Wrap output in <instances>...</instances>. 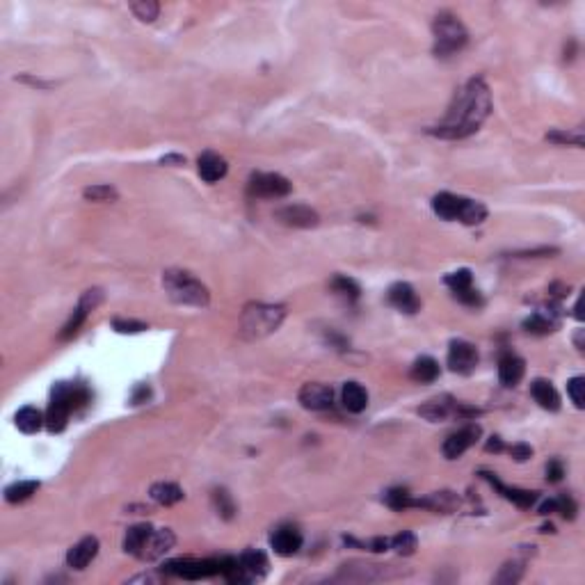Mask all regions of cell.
<instances>
[{
	"mask_svg": "<svg viewBox=\"0 0 585 585\" xmlns=\"http://www.w3.org/2000/svg\"><path fill=\"white\" fill-rule=\"evenodd\" d=\"M112 329L119 331V334H140V331L146 329L144 323L140 320H124V318H114L112 320Z\"/></svg>",
	"mask_w": 585,
	"mask_h": 585,
	"instance_id": "cell-42",
	"label": "cell"
},
{
	"mask_svg": "<svg viewBox=\"0 0 585 585\" xmlns=\"http://www.w3.org/2000/svg\"><path fill=\"white\" fill-rule=\"evenodd\" d=\"M149 494H151V499L160 505H174V503L183 501V496H185L177 483H155V485H151Z\"/></svg>",
	"mask_w": 585,
	"mask_h": 585,
	"instance_id": "cell-26",
	"label": "cell"
},
{
	"mask_svg": "<svg viewBox=\"0 0 585 585\" xmlns=\"http://www.w3.org/2000/svg\"><path fill=\"white\" fill-rule=\"evenodd\" d=\"M151 528L153 526H149V524H138V526H133V528H129V533H126V538H124V551L131 555H138L144 540H146V535L151 533Z\"/></svg>",
	"mask_w": 585,
	"mask_h": 585,
	"instance_id": "cell-29",
	"label": "cell"
},
{
	"mask_svg": "<svg viewBox=\"0 0 585 585\" xmlns=\"http://www.w3.org/2000/svg\"><path fill=\"white\" fill-rule=\"evenodd\" d=\"M174 542H177V538H174V533L170 528H151V533L146 535L142 549L135 558L146 560V562L158 560L174 547Z\"/></svg>",
	"mask_w": 585,
	"mask_h": 585,
	"instance_id": "cell-11",
	"label": "cell"
},
{
	"mask_svg": "<svg viewBox=\"0 0 585 585\" xmlns=\"http://www.w3.org/2000/svg\"><path fill=\"white\" fill-rule=\"evenodd\" d=\"M160 165H172V167H177V165H185V158L183 155H162L160 158Z\"/></svg>",
	"mask_w": 585,
	"mask_h": 585,
	"instance_id": "cell-48",
	"label": "cell"
},
{
	"mask_svg": "<svg viewBox=\"0 0 585 585\" xmlns=\"http://www.w3.org/2000/svg\"><path fill=\"white\" fill-rule=\"evenodd\" d=\"M462 203H464V197H457V194H451V192H439L432 197V211L442 220L453 222V220H460Z\"/></svg>",
	"mask_w": 585,
	"mask_h": 585,
	"instance_id": "cell-21",
	"label": "cell"
},
{
	"mask_svg": "<svg viewBox=\"0 0 585 585\" xmlns=\"http://www.w3.org/2000/svg\"><path fill=\"white\" fill-rule=\"evenodd\" d=\"M14 421H16V427L21 432L32 435V432H37L39 427L46 423V416L39 412L37 407H23V409H18V412H16Z\"/></svg>",
	"mask_w": 585,
	"mask_h": 585,
	"instance_id": "cell-25",
	"label": "cell"
},
{
	"mask_svg": "<svg viewBox=\"0 0 585 585\" xmlns=\"http://www.w3.org/2000/svg\"><path fill=\"white\" fill-rule=\"evenodd\" d=\"M526 373V364L521 357H516L514 353H505L499 362V379L503 386H516L521 382V377Z\"/></svg>",
	"mask_w": 585,
	"mask_h": 585,
	"instance_id": "cell-20",
	"label": "cell"
},
{
	"mask_svg": "<svg viewBox=\"0 0 585 585\" xmlns=\"http://www.w3.org/2000/svg\"><path fill=\"white\" fill-rule=\"evenodd\" d=\"M101 300H103V292H101L99 288L85 290L83 297H81V302H78V307L73 309L71 318L66 320V325H64L62 331H60V341H69V338H73V336L78 334V331H81V327L85 325L87 316H90L92 311L101 305Z\"/></svg>",
	"mask_w": 585,
	"mask_h": 585,
	"instance_id": "cell-8",
	"label": "cell"
},
{
	"mask_svg": "<svg viewBox=\"0 0 585 585\" xmlns=\"http://www.w3.org/2000/svg\"><path fill=\"white\" fill-rule=\"evenodd\" d=\"M96 553H99V540L94 535H90V538H83L69 549V553H66V565L71 569H85L96 558Z\"/></svg>",
	"mask_w": 585,
	"mask_h": 585,
	"instance_id": "cell-17",
	"label": "cell"
},
{
	"mask_svg": "<svg viewBox=\"0 0 585 585\" xmlns=\"http://www.w3.org/2000/svg\"><path fill=\"white\" fill-rule=\"evenodd\" d=\"M531 394L535 398V403H538L542 409H549V412H558L560 409V396L555 391V386L549 382V379H533L531 384Z\"/></svg>",
	"mask_w": 585,
	"mask_h": 585,
	"instance_id": "cell-23",
	"label": "cell"
},
{
	"mask_svg": "<svg viewBox=\"0 0 585 585\" xmlns=\"http://www.w3.org/2000/svg\"><path fill=\"white\" fill-rule=\"evenodd\" d=\"M238 560H240V567H242V574H245L247 583L259 581L268 574V558H266V553L263 551L249 549L245 553H240Z\"/></svg>",
	"mask_w": 585,
	"mask_h": 585,
	"instance_id": "cell-19",
	"label": "cell"
},
{
	"mask_svg": "<svg viewBox=\"0 0 585 585\" xmlns=\"http://www.w3.org/2000/svg\"><path fill=\"white\" fill-rule=\"evenodd\" d=\"M577 345H579V350H583V329H579V334H577Z\"/></svg>",
	"mask_w": 585,
	"mask_h": 585,
	"instance_id": "cell-52",
	"label": "cell"
},
{
	"mask_svg": "<svg viewBox=\"0 0 585 585\" xmlns=\"http://www.w3.org/2000/svg\"><path fill=\"white\" fill-rule=\"evenodd\" d=\"M551 512H555V499H549L540 505V514H551Z\"/></svg>",
	"mask_w": 585,
	"mask_h": 585,
	"instance_id": "cell-51",
	"label": "cell"
},
{
	"mask_svg": "<svg viewBox=\"0 0 585 585\" xmlns=\"http://www.w3.org/2000/svg\"><path fill=\"white\" fill-rule=\"evenodd\" d=\"M510 455L516 462H524L533 455V448L528 444H514V446H510Z\"/></svg>",
	"mask_w": 585,
	"mask_h": 585,
	"instance_id": "cell-45",
	"label": "cell"
},
{
	"mask_svg": "<svg viewBox=\"0 0 585 585\" xmlns=\"http://www.w3.org/2000/svg\"><path fill=\"white\" fill-rule=\"evenodd\" d=\"M485 220H487V208L483 206V203L464 197L460 222H462V224H469V227H473V224H480V222H485Z\"/></svg>",
	"mask_w": 585,
	"mask_h": 585,
	"instance_id": "cell-31",
	"label": "cell"
},
{
	"mask_svg": "<svg viewBox=\"0 0 585 585\" xmlns=\"http://www.w3.org/2000/svg\"><path fill=\"white\" fill-rule=\"evenodd\" d=\"M524 577V562L521 560H512V562H505L501 572L494 577V583H503V585H514L519 583Z\"/></svg>",
	"mask_w": 585,
	"mask_h": 585,
	"instance_id": "cell-34",
	"label": "cell"
},
{
	"mask_svg": "<svg viewBox=\"0 0 585 585\" xmlns=\"http://www.w3.org/2000/svg\"><path fill=\"white\" fill-rule=\"evenodd\" d=\"M432 32H435V53L437 55H453L460 48H464L466 39V28L462 25V21L453 14H439L432 23Z\"/></svg>",
	"mask_w": 585,
	"mask_h": 585,
	"instance_id": "cell-4",
	"label": "cell"
},
{
	"mask_svg": "<svg viewBox=\"0 0 585 585\" xmlns=\"http://www.w3.org/2000/svg\"><path fill=\"white\" fill-rule=\"evenodd\" d=\"M384 503L389 505L391 510H407V508H412V503H414V496L409 494L405 487H391L386 494H384Z\"/></svg>",
	"mask_w": 585,
	"mask_h": 585,
	"instance_id": "cell-32",
	"label": "cell"
},
{
	"mask_svg": "<svg viewBox=\"0 0 585 585\" xmlns=\"http://www.w3.org/2000/svg\"><path fill=\"white\" fill-rule=\"evenodd\" d=\"M73 412V384L60 382L53 386L51 391V403H48L46 412V427L48 432H62L69 421V414Z\"/></svg>",
	"mask_w": 585,
	"mask_h": 585,
	"instance_id": "cell-5",
	"label": "cell"
},
{
	"mask_svg": "<svg viewBox=\"0 0 585 585\" xmlns=\"http://www.w3.org/2000/svg\"><path fill=\"white\" fill-rule=\"evenodd\" d=\"M329 286H331V290L336 292V295H341L348 302H355V300H359V295H362V288H359L357 281L350 279V277H343V275H336L334 279H331Z\"/></svg>",
	"mask_w": 585,
	"mask_h": 585,
	"instance_id": "cell-30",
	"label": "cell"
},
{
	"mask_svg": "<svg viewBox=\"0 0 585 585\" xmlns=\"http://www.w3.org/2000/svg\"><path fill=\"white\" fill-rule=\"evenodd\" d=\"M197 172H199V177L206 181V183H218L220 179L227 177L229 165H227V160L222 158V155L213 153V151H206V153L199 155Z\"/></svg>",
	"mask_w": 585,
	"mask_h": 585,
	"instance_id": "cell-18",
	"label": "cell"
},
{
	"mask_svg": "<svg viewBox=\"0 0 585 585\" xmlns=\"http://www.w3.org/2000/svg\"><path fill=\"white\" fill-rule=\"evenodd\" d=\"M300 403L311 412H325L334 405V389L323 382H307L300 389Z\"/></svg>",
	"mask_w": 585,
	"mask_h": 585,
	"instance_id": "cell-12",
	"label": "cell"
},
{
	"mask_svg": "<svg viewBox=\"0 0 585 585\" xmlns=\"http://www.w3.org/2000/svg\"><path fill=\"white\" fill-rule=\"evenodd\" d=\"M542 533H553V526L549 524V526H542Z\"/></svg>",
	"mask_w": 585,
	"mask_h": 585,
	"instance_id": "cell-53",
	"label": "cell"
},
{
	"mask_svg": "<svg viewBox=\"0 0 585 585\" xmlns=\"http://www.w3.org/2000/svg\"><path fill=\"white\" fill-rule=\"evenodd\" d=\"M457 405L460 403H455L451 396H442V398H435V401H427L421 409H418V414L432 423L446 421L448 416L457 414Z\"/></svg>",
	"mask_w": 585,
	"mask_h": 585,
	"instance_id": "cell-22",
	"label": "cell"
},
{
	"mask_svg": "<svg viewBox=\"0 0 585 585\" xmlns=\"http://www.w3.org/2000/svg\"><path fill=\"white\" fill-rule=\"evenodd\" d=\"M453 295L457 297L462 302V305H466V307H480L483 305V297H480V292H478L473 286H469V288H464V290H457V292H453Z\"/></svg>",
	"mask_w": 585,
	"mask_h": 585,
	"instance_id": "cell-43",
	"label": "cell"
},
{
	"mask_svg": "<svg viewBox=\"0 0 585 585\" xmlns=\"http://www.w3.org/2000/svg\"><path fill=\"white\" fill-rule=\"evenodd\" d=\"M485 448H487V453H501L505 446H503V442H501V437H492L490 442H487Z\"/></svg>",
	"mask_w": 585,
	"mask_h": 585,
	"instance_id": "cell-47",
	"label": "cell"
},
{
	"mask_svg": "<svg viewBox=\"0 0 585 585\" xmlns=\"http://www.w3.org/2000/svg\"><path fill=\"white\" fill-rule=\"evenodd\" d=\"M389 305L396 307L398 311H403V314H416L418 309H421V300H418L416 290L405 284V281H398L391 288H389Z\"/></svg>",
	"mask_w": 585,
	"mask_h": 585,
	"instance_id": "cell-16",
	"label": "cell"
},
{
	"mask_svg": "<svg viewBox=\"0 0 585 585\" xmlns=\"http://www.w3.org/2000/svg\"><path fill=\"white\" fill-rule=\"evenodd\" d=\"M341 401H343V407L353 414H362L368 407V394L366 389L359 382H345L343 391H341Z\"/></svg>",
	"mask_w": 585,
	"mask_h": 585,
	"instance_id": "cell-24",
	"label": "cell"
},
{
	"mask_svg": "<svg viewBox=\"0 0 585 585\" xmlns=\"http://www.w3.org/2000/svg\"><path fill=\"white\" fill-rule=\"evenodd\" d=\"M131 12L140 18L144 23H151L158 18V12H160V5L155 3V0H140V3H133L131 5Z\"/></svg>",
	"mask_w": 585,
	"mask_h": 585,
	"instance_id": "cell-37",
	"label": "cell"
},
{
	"mask_svg": "<svg viewBox=\"0 0 585 585\" xmlns=\"http://www.w3.org/2000/svg\"><path fill=\"white\" fill-rule=\"evenodd\" d=\"M416 547H418L416 535L409 531H403V533H398L396 538H391V549L401 555H412L416 551Z\"/></svg>",
	"mask_w": 585,
	"mask_h": 585,
	"instance_id": "cell-38",
	"label": "cell"
},
{
	"mask_svg": "<svg viewBox=\"0 0 585 585\" xmlns=\"http://www.w3.org/2000/svg\"><path fill=\"white\" fill-rule=\"evenodd\" d=\"M155 581H160V577H153V574H142V577L131 579V583H155Z\"/></svg>",
	"mask_w": 585,
	"mask_h": 585,
	"instance_id": "cell-50",
	"label": "cell"
},
{
	"mask_svg": "<svg viewBox=\"0 0 585 585\" xmlns=\"http://www.w3.org/2000/svg\"><path fill=\"white\" fill-rule=\"evenodd\" d=\"M220 572H222L220 558H208V560L179 558V560L165 562V567H162V574H170V577H179V579H185V581L211 579V577H218Z\"/></svg>",
	"mask_w": 585,
	"mask_h": 585,
	"instance_id": "cell-6",
	"label": "cell"
},
{
	"mask_svg": "<svg viewBox=\"0 0 585 585\" xmlns=\"http://www.w3.org/2000/svg\"><path fill=\"white\" fill-rule=\"evenodd\" d=\"M211 499H213V508L218 510V514L222 516V519L229 521V519L236 516V503H233L231 494L227 490H215Z\"/></svg>",
	"mask_w": 585,
	"mask_h": 585,
	"instance_id": "cell-33",
	"label": "cell"
},
{
	"mask_svg": "<svg viewBox=\"0 0 585 585\" xmlns=\"http://www.w3.org/2000/svg\"><path fill=\"white\" fill-rule=\"evenodd\" d=\"M409 375H412L414 382H421V384H427V382H435L439 377V364L437 359L432 357H421L416 359L412 370H409Z\"/></svg>",
	"mask_w": 585,
	"mask_h": 585,
	"instance_id": "cell-27",
	"label": "cell"
},
{
	"mask_svg": "<svg viewBox=\"0 0 585 585\" xmlns=\"http://www.w3.org/2000/svg\"><path fill=\"white\" fill-rule=\"evenodd\" d=\"M492 112V94L483 78H471L462 90H457L455 99L446 117L432 126L430 135L442 140H462L473 135Z\"/></svg>",
	"mask_w": 585,
	"mask_h": 585,
	"instance_id": "cell-1",
	"label": "cell"
},
{
	"mask_svg": "<svg viewBox=\"0 0 585 585\" xmlns=\"http://www.w3.org/2000/svg\"><path fill=\"white\" fill-rule=\"evenodd\" d=\"M83 197L87 201H114L117 197H119V192H117L112 185H90V188H85L83 190Z\"/></svg>",
	"mask_w": 585,
	"mask_h": 585,
	"instance_id": "cell-36",
	"label": "cell"
},
{
	"mask_svg": "<svg viewBox=\"0 0 585 585\" xmlns=\"http://www.w3.org/2000/svg\"><path fill=\"white\" fill-rule=\"evenodd\" d=\"M547 140L555 142V144H567V146H581L585 144V135L583 129H574V131H551L547 133Z\"/></svg>",
	"mask_w": 585,
	"mask_h": 585,
	"instance_id": "cell-35",
	"label": "cell"
},
{
	"mask_svg": "<svg viewBox=\"0 0 585 585\" xmlns=\"http://www.w3.org/2000/svg\"><path fill=\"white\" fill-rule=\"evenodd\" d=\"M480 475L485 478L487 483H490L492 487H496L499 490V494L503 496V499H508L512 501L516 508H521V510H528L535 505V501H538V492H531V490H519V487H508V485H503L499 478H496V473L492 471H480Z\"/></svg>",
	"mask_w": 585,
	"mask_h": 585,
	"instance_id": "cell-14",
	"label": "cell"
},
{
	"mask_svg": "<svg viewBox=\"0 0 585 585\" xmlns=\"http://www.w3.org/2000/svg\"><path fill=\"white\" fill-rule=\"evenodd\" d=\"M39 490V483L37 480H18V483H12L5 490V501L7 503H23L30 499L32 494H37Z\"/></svg>",
	"mask_w": 585,
	"mask_h": 585,
	"instance_id": "cell-28",
	"label": "cell"
},
{
	"mask_svg": "<svg viewBox=\"0 0 585 585\" xmlns=\"http://www.w3.org/2000/svg\"><path fill=\"white\" fill-rule=\"evenodd\" d=\"M286 309L281 305H266V302H252L240 314V334L254 341L270 336L272 331H277L279 325L284 323Z\"/></svg>",
	"mask_w": 585,
	"mask_h": 585,
	"instance_id": "cell-2",
	"label": "cell"
},
{
	"mask_svg": "<svg viewBox=\"0 0 585 585\" xmlns=\"http://www.w3.org/2000/svg\"><path fill=\"white\" fill-rule=\"evenodd\" d=\"M162 286H165V292H167V297L183 307L201 309L211 302L208 288L203 286L197 277L185 270H167L162 275Z\"/></svg>",
	"mask_w": 585,
	"mask_h": 585,
	"instance_id": "cell-3",
	"label": "cell"
},
{
	"mask_svg": "<svg viewBox=\"0 0 585 585\" xmlns=\"http://www.w3.org/2000/svg\"><path fill=\"white\" fill-rule=\"evenodd\" d=\"M275 218L286 224V227H295V229H314L318 227L320 215L311 208L305 206V203H290V206H281L275 211Z\"/></svg>",
	"mask_w": 585,
	"mask_h": 585,
	"instance_id": "cell-10",
	"label": "cell"
},
{
	"mask_svg": "<svg viewBox=\"0 0 585 585\" xmlns=\"http://www.w3.org/2000/svg\"><path fill=\"white\" fill-rule=\"evenodd\" d=\"M270 547L275 549L277 555H295L302 549V533L295 528V526H279V528L272 533L270 538Z\"/></svg>",
	"mask_w": 585,
	"mask_h": 585,
	"instance_id": "cell-15",
	"label": "cell"
},
{
	"mask_svg": "<svg viewBox=\"0 0 585 585\" xmlns=\"http://www.w3.org/2000/svg\"><path fill=\"white\" fill-rule=\"evenodd\" d=\"M478 366V350L469 341H451V348H448V368L453 373L460 375H471Z\"/></svg>",
	"mask_w": 585,
	"mask_h": 585,
	"instance_id": "cell-9",
	"label": "cell"
},
{
	"mask_svg": "<svg viewBox=\"0 0 585 585\" xmlns=\"http://www.w3.org/2000/svg\"><path fill=\"white\" fill-rule=\"evenodd\" d=\"M562 475H565V466L560 460H551L547 464V480L549 483H560L562 480Z\"/></svg>",
	"mask_w": 585,
	"mask_h": 585,
	"instance_id": "cell-44",
	"label": "cell"
},
{
	"mask_svg": "<svg viewBox=\"0 0 585 585\" xmlns=\"http://www.w3.org/2000/svg\"><path fill=\"white\" fill-rule=\"evenodd\" d=\"M149 396H151V389L146 386V384H140L138 389H135V394H133V405H142L149 401Z\"/></svg>",
	"mask_w": 585,
	"mask_h": 585,
	"instance_id": "cell-46",
	"label": "cell"
},
{
	"mask_svg": "<svg viewBox=\"0 0 585 585\" xmlns=\"http://www.w3.org/2000/svg\"><path fill=\"white\" fill-rule=\"evenodd\" d=\"M292 185L286 177L281 174H254L249 179L247 192L252 197H263V199H279L290 194Z\"/></svg>",
	"mask_w": 585,
	"mask_h": 585,
	"instance_id": "cell-7",
	"label": "cell"
},
{
	"mask_svg": "<svg viewBox=\"0 0 585 585\" xmlns=\"http://www.w3.org/2000/svg\"><path fill=\"white\" fill-rule=\"evenodd\" d=\"M21 83H28V85H32V87H42V90H46V87H51V83H46V81H39V78H30V76H21L18 78Z\"/></svg>",
	"mask_w": 585,
	"mask_h": 585,
	"instance_id": "cell-49",
	"label": "cell"
},
{
	"mask_svg": "<svg viewBox=\"0 0 585 585\" xmlns=\"http://www.w3.org/2000/svg\"><path fill=\"white\" fill-rule=\"evenodd\" d=\"M555 512H560L565 519H574L579 512V505L574 503L572 496L562 494V496H555Z\"/></svg>",
	"mask_w": 585,
	"mask_h": 585,
	"instance_id": "cell-41",
	"label": "cell"
},
{
	"mask_svg": "<svg viewBox=\"0 0 585 585\" xmlns=\"http://www.w3.org/2000/svg\"><path fill=\"white\" fill-rule=\"evenodd\" d=\"M480 425L478 423H469L464 425L462 430L453 432L451 437L444 442V455L448 460H457V457H462L469 448L478 442V437H480Z\"/></svg>",
	"mask_w": 585,
	"mask_h": 585,
	"instance_id": "cell-13",
	"label": "cell"
},
{
	"mask_svg": "<svg viewBox=\"0 0 585 585\" xmlns=\"http://www.w3.org/2000/svg\"><path fill=\"white\" fill-rule=\"evenodd\" d=\"M446 286L451 288L453 292H457V290H464V288H469L471 286V281H473V277H471V270H466V268H462V270H455V272H451V275H446Z\"/></svg>",
	"mask_w": 585,
	"mask_h": 585,
	"instance_id": "cell-39",
	"label": "cell"
},
{
	"mask_svg": "<svg viewBox=\"0 0 585 585\" xmlns=\"http://www.w3.org/2000/svg\"><path fill=\"white\" fill-rule=\"evenodd\" d=\"M567 394L572 398V403L577 405V409L585 407V377H572L567 382Z\"/></svg>",
	"mask_w": 585,
	"mask_h": 585,
	"instance_id": "cell-40",
	"label": "cell"
}]
</instances>
